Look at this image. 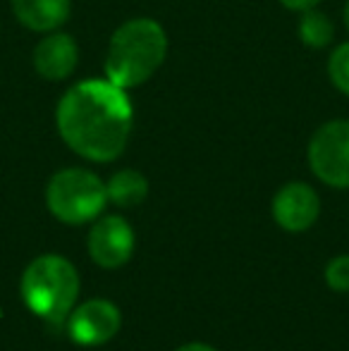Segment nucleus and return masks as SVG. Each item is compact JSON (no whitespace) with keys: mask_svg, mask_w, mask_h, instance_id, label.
<instances>
[{"mask_svg":"<svg viewBox=\"0 0 349 351\" xmlns=\"http://www.w3.org/2000/svg\"><path fill=\"white\" fill-rule=\"evenodd\" d=\"M168 58V34L156 19L134 17L112 32L106 53V79L115 86L146 84Z\"/></svg>","mask_w":349,"mask_h":351,"instance_id":"f03ea898","label":"nucleus"},{"mask_svg":"<svg viewBox=\"0 0 349 351\" xmlns=\"http://www.w3.org/2000/svg\"><path fill=\"white\" fill-rule=\"evenodd\" d=\"M120 323V308L112 301L91 299L70 315L67 330H70L72 342L82 344V347H96V344H106L108 339L115 337Z\"/></svg>","mask_w":349,"mask_h":351,"instance_id":"0eeeda50","label":"nucleus"},{"mask_svg":"<svg viewBox=\"0 0 349 351\" xmlns=\"http://www.w3.org/2000/svg\"><path fill=\"white\" fill-rule=\"evenodd\" d=\"M134 230L120 215H108L98 220L88 232V254L101 268H120L132 258Z\"/></svg>","mask_w":349,"mask_h":351,"instance_id":"423d86ee","label":"nucleus"},{"mask_svg":"<svg viewBox=\"0 0 349 351\" xmlns=\"http://www.w3.org/2000/svg\"><path fill=\"white\" fill-rule=\"evenodd\" d=\"M321 201L318 194L304 182H289L275 194L273 217L282 230L304 232L318 220Z\"/></svg>","mask_w":349,"mask_h":351,"instance_id":"1a4fd4ad","label":"nucleus"},{"mask_svg":"<svg viewBox=\"0 0 349 351\" xmlns=\"http://www.w3.org/2000/svg\"><path fill=\"white\" fill-rule=\"evenodd\" d=\"M328 77L340 93L349 96V41L340 43L328 58Z\"/></svg>","mask_w":349,"mask_h":351,"instance_id":"ddd939ff","label":"nucleus"},{"mask_svg":"<svg viewBox=\"0 0 349 351\" xmlns=\"http://www.w3.org/2000/svg\"><path fill=\"white\" fill-rule=\"evenodd\" d=\"M278 3L287 10H294V12H306V10L316 8L321 0H278Z\"/></svg>","mask_w":349,"mask_h":351,"instance_id":"2eb2a0df","label":"nucleus"},{"mask_svg":"<svg viewBox=\"0 0 349 351\" xmlns=\"http://www.w3.org/2000/svg\"><path fill=\"white\" fill-rule=\"evenodd\" d=\"M326 282L337 291H349V256H337L328 263Z\"/></svg>","mask_w":349,"mask_h":351,"instance_id":"4468645a","label":"nucleus"},{"mask_svg":"<svg viewBox=\"0 0 349 351\" xmlns=\"http://www.w3.org/2000/svg\"><path fill=\"white\" fill-rule=\"evenodd\" d=\"M177 351H215V349L208 347V344H184V347H180Z\"/></svg>","mask_w":349,"mask_h":351,"instance_id":"dca6fc26","label":"nucleus"},{"mask_svg":"<svg viewBox=\"0 0 349 351\" xmlns=\"http://www.w3.org/2000/svg\"><path fill=\"white\" fill-rule=\"evenodd\" d=\"M48 210L65 225H82L106 208L108 191L101 177L84 167H65L56 172L46 189Z\"/></svg>","mask_w":349,"mask_h":351,"instance_id":"20e7f679","label":"nucleus"},{"mask_svg":"<svg viewBox=\"0 0 349 351\" xmlns=\"http://www.w3.org/2000/svg\"><path fill=\"white\" fill-rule=\"evenodd\" d=\"M34 70L46 82H65L72 77L80 62V48L72 34L60 29L48 32L34 48Z\"/></svg>","mask_w":349,"mask_h":351,"instance_id":"6e6552de","label":"nucleus"},{"mask_svg":"<svg viewBox=\"0 0 349 351\" xmlns=\"http://www.w3.org/2000/svg\"><path fill=\"white\" fill-rule=\"evenodd\" d=\"M12 12L22 27L48 34L70 19L72 0H12Z\"/></svg>","mask_w":349,"mask_h":351,"instance_id":"9d476101","label":"nucleus"},{"mask_svg":"<svg viewBox=\"0 0 349 351\" xmlns=\"http://www.w3.org/2000/svg\"><path fill=\"white\" fill-rule=\"evenodd\" d=\"M309 165L328 186L349 189V120H330L309 141Z\"/></svg>","mask_w":349,"mask_h":351,"instance_id":"39448f33","label":"nucleus"},{"mask_svg":"<svg viewBox=\"0 0 349 351\" xmlns=\"http://www.w3.org/2000/svg\"><path fill=\"white\" fill-rule=\"evenodd\" d=\"M299 38L306 48H328L335 38V27H333L330 17L323 14L321 10L311 8L306 12H302V19H299Z\"/></svg>","mask_w":349,"mask_h":351,"instance_id":"f8f14e48","label":"nucleus"},{"mask_svg":"<svg viewBox=\"0 0 349 351\" xmlns=\"http://www.w3.org/2000/svg\"><path fill=\"white\" fill-rule=\"evenodd\" d=\"M108 201H112L120 208H132L139 206L149 194V182L141 172L136 170H120L110 177V182L106 184Z\"/></svg>","mask_w":349,"mask_h":351,"instance_id":"9b49d317","label":"nucleus"},{"mask_svg":"<svg viewBox=\"0 0 349 351\" xmlns=\"http://www.w3.org/2000/svg\"><path fill=\"white\" fill-rule=\"evenodd\" d=\"M80 296V273L67 258L56 254L38 256L22 275V299L46 320L67 318Z\"/></svg>","mask_w":349,"mask_h":351,"instance_id":"7ed1b4c3","label":"nucleus"},{"mask_svg":"<svg viewBox=\"0 0 349 351\" xmlns=\"http://www.w3.org/2000/svg\"><path fill=\"white\" fill-rule=\"evenodd\" d=\"M60 139L93 162L122 156L134 127V106L125 88L103 79H84L62 93L56 108Z\"/></svg>","mask_w":349,"mask_h":351,"instance_id":"f257e3e1","label":"nucleus"},{"mask_svg":"<svg viewBox=\"0 0 349 351\" xmlns=\"http://www.w3.org/2000/svg\"><path fill=\"white\" fill-rule=\"evenodd\" d=\"M342 19H345V27H347V32H349V0H347L345 10H342Z\"/></svg>","mask_w":349,"mask_h":351,"instance_id":"f3484780","label":"nucleus"}]
</instances>
